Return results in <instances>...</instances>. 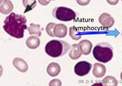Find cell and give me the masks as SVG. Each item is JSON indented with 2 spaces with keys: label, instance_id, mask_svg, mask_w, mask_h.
Instances as JSON below:
<instances>
[{
  "label": "cell",
  "instance_id": "7402d4cb",
  "mask_svg": "<svg viewBox=\"0 0 122 86\" xmlns=\"http://www.w3.org/2000/svg\"><path fill=\"white\" fill-rule=\"evenodd\" d=\"M39 3L43 6L47 5L50 3V0H38Z\"/></svg>",
  "mask_w": 122,
  "mask_h": 86
},
{
  "label": "cell",
  "instance_id": "8992f818",
  "mask_svg": "<svg viewBox=\"0 0 122 86\" xmlns=\"http://www.w3.org/2000/svg\"><path fill=\"white\" fill-rule=\"evenodd\" d=\"M99 21L102 26L106 28H111L115 22L113 17L106 13L102 14L99 17Z\"/></svg>",
  "mask_w": 122,
  "mask_h": 86
},
{
  "label": "cell",
  "instance_id": "484cf974",
  "mask_svg": "<svg viewBox=\"0 0 122 86\" xmlns=\"http://www.w3.org/2000/svg\"><path fill=\"white\" fill-rule=\"evenodd\" d=\"M121 1H122V0H121Z\"/></svg>",
  "mask_w": 122,
  "mask_h": 86
},
{
  "label": "cell",
  "instance_id": "5bb4252c",
  "mask_svg": "<svg viewBox=\"0 0 122 86\" xmlns=\"http://www.w3.org/2000/svg\"><path fill=\"white\" fill-rule=\"evenodd\" d=\"M26 44L30 49H35L39 46L40 43V39L36 36H30L28 38L26 41Z\"/></svg>",
  "mask_w": 122,
  "mask_h": 86
},
{
  "label": "cell",
  "instance_id": "ba28073f",
  "mask_svg": "<svg viewBox=\"0 0 122 86\" xmlns=\"http://www.w3.org/2000/svg\"><path fill=\"white\" fill-rule=\"evenodd\" d=\"M106 71V67L104 65L96 63L94 65L92 73L95 77L101 78L103 77L105 74Z\"/></svg>",
  "mask_w": 122,
  "mask_h": 86
},
{
  "label": "cell",
  "instance_id": "cb8c5ba5",
  "mask_svg": "<svg viewBox=\"0 0 122 86\" xmlns=\"http://www.w3.org/2000/svg\"><path fill=\"white\" fill-rule=\"evenodd\" d=\"M121 79L122 81V72L121 73V76H120Z\"/></svg>",
  "mask_w": 122,
  "mask_h": 86
},
{
  "label": "cell",
  "instance_id": "e0dca14e",
  "mask_svg": "<svg viewBox=\"0 0 122 86\" xmlns=\"http://www.w3.org/2000/svg\"><path fill=\"white\" fill-rule=\"evenodd\" d=\"M102 83L104 86H117L118 83L116 78L111 76H108L103 79Z\"/></svg>",
  "mask_w": 122,
  "mask_h": 86
},
{
  "label": "cell",
  "instance_id": "603a6c76",
  "mask_svg": "<svg viewBox=\"0 0 122 86\" xmlns=\"http://www.w3.org/2000/svg\"><path fill=\"white\" fill-rule=\"evenodd\" d=\"M106 0L109 4L112 5H115L118 3L119 0Z\"/></svg>",
  "mask_w": 122,
  "mask_h": 86
},
{
  "label": "cell",
  "instance_id": "9a60e30c",
  "mask_svg": "<svg viewBox=\"0 0 122 86\" xmlns=\"http://www.w3.org/2000/svg\"><path fill=\"white\" fill-rule=\"evenodd\" d=\"M69 35L73 40L76 41L79 40L82 37L81 34L79 29L74 26L70 27Z\"/></svg>",
  "mask_w": 122,
  "mask_h": 86
},
{
  "label": "cell",
  "instance_id": "d6986e66",
  "mask_svg": "<svg viewBox=\"0 0 122 86\" xmlns=\"http://www.w3.org/2000/svg\"><path fill=\"white\" fill-rule=\"evenodd\" d=\"M56 24L53 23H48L46 28V32L51 37H55L54 34V29Z\"/></svg>",
  "mask_w": 122,
  "mask_h": 86
},
{
  "label": "cell",
  "instance_id": "7a4b0ae2",
  "mask_svg": "<svg viewBox=\"0 0 122 86\" xmlns=\"http://www.w3.org/2000/svg\"><path fill=\"white\" fill-rule=\"evenodd\" d=\"M71 46L66 42L52 40L46 44L45 51L51 57L56 58L64 55L70 49Z\"/></svg>",
  "mask_w": 122,
  "mask_h": 86
},
{
  "label": "cell",
  "instance_id": "4fadbf2b",
  "mask_svg": "<svg viewBox=\"0 0 122 86\" xmlns=\"http://www.w3.org/2000/svg\"><path fill=\"white\" fill-rule=\"evenodd\" d=\"M61 70L60 65L57 63L52 62L48 66L47 72L51 77L56 76L60 73Z\"/></svg>",
  "mask_w": 122,
  "mask_h": 86
},
{
  "label": "cell",
  "instance_id": "d4e9b609",
  "mask_svg": "<svg viewBox=\"0 0 122 86\" xmlns=\"http://www.w3.org/2000/svg\"><path fill=\"white\" fill-rule=\"evenodd\" d=\"M50 0L51 1V0H52V1H55V0Z\"/></svg>",
  "mask_w": 122,
  "mask_h": 86
},
{
  "label": "cell",
  "instance_id": "2e32d148",
  "mask_svg": "<svg viewBox=\"0 0 122 86\" xmlns=\"http://www.w3.org/2000/svg\"><path fill=\"white\" fill-rule=\"evenodd\" d=\"M23 5L26 8L24 13L32 10L36 5V0H23Z\"/></svg>",
  "mask_w": 122,
  "mask_h": 86
},
{
  "label": "cell",
  "instance_id": "6da1fadb",
  "mask_svg": "<svg viewBox=\"0 0 122 86\" xmlns=\"http://www.w3.org/2000/svg\"><path fill=\"white\" fill-rule=\"evenodd\" d=\"M25 16L12 13L7 16L4 22V30L12 37L18 39L23 38L24 30L27 29Z\"/></svg>",
  "mask_w": 122,
  "mask_h": 86
},
{
  "label": "cell",
  "instance_id": "5b68a950",
  "mask_svg": "<svg viewBox=\"0 0 122 86\" xmlns=\"http://www.w3.org/2000/svg\"><path fill=\"white\" fill-rule=\"evenodd\" d=\"M92 65L85 61H80L75 66L74 72L77 75L80 77L83 76L88 74L91 70Z\"/></svg>",
  "mask_w": 122,
  "mask_h": 86
},
{
  "label": "cell",
  "instance_id": "52a82bcc",
  "mask_svg": "<svg viewBox=\"0 0 122 86\" xmlns=\"http://www.w3.org/2000/svg\"><path fill=\"white\" fill-rule=\"evenodd\" d=\"M67 28L64 24H56L54 29V34L55 37L59 38H64L67 35Z\"/></svg>",
  "mask_w": 122,
  "mask_h": 86
},
{
  "label": "cell",
  "instance_id": "3957f363",
  "mask_svg": "<svg viewBox=\"0 0 122 86\" xmlns=\"http://www.w3.org/2000/svg\"><path fill=\"white\" fill-rule=\"evenodd\" d=\"M92 54L96 60L104 63L109 62L113 56L112 47L109 44L106 43L97 44L94 48Z\"/></svg>",
  "mask_w": 122,
  "mask_h": 86
},
{
  "label": "cell",
  "instance_id": "9c48e42d",
  "mask_svg": "<svg viewBox=\"0 0 122 86\" xmlns=\"http://www.w3.org/2000/svg\"><path fill=\"white\" fill-rule=\"evenodd\" d=\"M13 64L15 67L21 72H25L28 70L27 63L22 59L15 58L13 60Z\"/></svg>",
  "mask_w": 122,
  "mask_h": 86
},
{
  "label": "cell",
  "instance_id": "8fae6325",
  "mask_svg": "<svg viewBox=\"0 0 122 86\" xmlns=\"http://www.w3.org/2000/svg\"><path fill=\"white\" fill-rule=\"evenodd\" d=\"M78 44L83 54L87 55L91 53L92 47V44L91 41L84 40L80 41Z\"/></svg>",
  "mask_w": 122,
  "mask_h": 86
},
{
  "label": "cell",
  "instance_id": "ac0fdd59",
  "mask_svg": "<svg viewBox=\"0 0 122 86\" xmlns=\"http://www.w3.org/2000/svg\"><path fill=\"white\" fill-rule=\"evenodd\" d=\"M41 26L39 24L36 25L33 23L30 24V26L28 28L29 34L30 35L36 34L40 37L41 36V33L40 29Z\"/></svg>",
  "mask_w": 122,
  "mask_h": 86
},
{
  "label": "cell",
  "instance_id": "277c9868",
  "mask_svg": "<svg viewBox=\"0 0 122 86\" xmlns=\"http://www.w3.org/2000/svg\"><path fill=\"white\" fill-rule=\"evenodd\" d=\"M52 15L55 18L63 22H69L74 19L76 16L75 12L69 8L61 6L53 10Z\"/></svg>",
  "mask_w": 122,
  "mask_h": 86
},
{
  "label": "cell",
  "instance_id": "44dd1931",
  "mask_svg": "<svg viewBox=\"0 0 122 86\" xmlns=\"http://www.w3.org/2000/svg\"><path fill=\"white\" fill-rule=\"evenodd\" d=\"M77 3L80 5L85 6L88 5L91 0H76Z\"/></svg>",
  "mask_w": 122,
  "mask_h": 86
},
{
  "label": "cell",
  "instance_id": "7c38bea8",
  "mask_svg": "<svg viewBox=\"0 0 122 86\" xmlns=\"http://www.w3.org/2000/svg\"><path fill=\"white\" fill-rule=\"evenodd\" d=\"M13 5L9 0H4L1 2L0 11L2 14H9L13 11Z\"/></svg>",
  "mask_w": 122,
  "mask_h": 86
},
{
  "label": "cell",
  "instance_id": "30bf717a",
  "mask_svg": "<svg viewBox=\"0 0 122 86\" xmlns=\"http://www.w3.org/2000/svg\"><path fill=\"white\" fill-rule=\"evenodd\" d=\"M69 53L70 57L73 60L79 58L82 55V51L78 44H74L71 46Z\"/></svg>",
  "mask_w": 122,
  "mask_h": 86
},
{
  "label": "cell",
  "instance_id": "ffe728a7",
  "mask_svg": "<svg viewBox=\"0 0 122 86\" xmlns=\"http://www.w3.org/2000/svg\"><path fill=\"white\" fill-rule=\"evenodd\" d=\"M62 85L61 82L58 79H53L51 81L49 84L50 86H61Z\"/></svg>",
  "mask_w": 122,
  "mask_h": 86
}]
</instances>
